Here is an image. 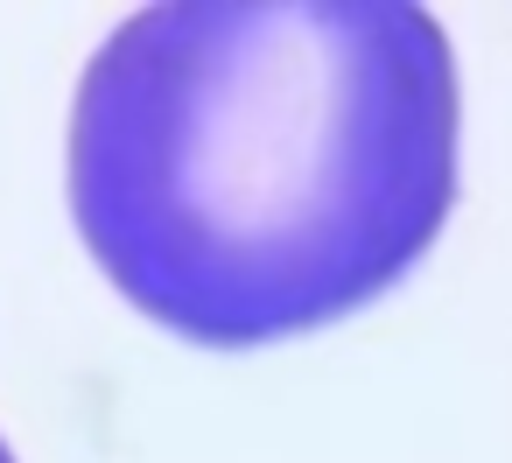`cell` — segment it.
<instances>
[{"instance_id": "obj_1", "label": "cell", "mask_w": 512, "mask_h": 463, "mask_svg": "<svg viewBox=\"0 0 512 463\" xmlns=\"http://www.w3.org/2000/svg\"><path fill=\"white\" fill-rule=\"evenodd\" d=\"M456 204V57L400 0H183L106 36L71 218L162 330L253 351L379 302Z\"/></svg>"}, {"instance_id": "obj_2", "label": "cell", "mask_w": 512, "mask_h": 463, "mask_svg": "<svg viewBox=\"0 0 512 463\" xmlns=\"http://www.w3.org/2000/svg\"><path fill=\"white\" fill-rule=\"evenodd\" d=\"M0 463H15V456H8V442H0Z\"/></svg>"}]
</instances>
